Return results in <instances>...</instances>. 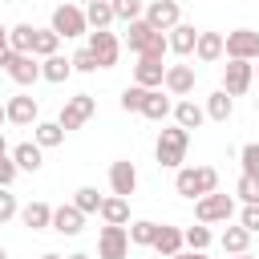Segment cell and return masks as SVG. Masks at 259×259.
Returning a JSON list of instances; mask_svg holds the SVG:
<instances>
[{
  "label": "cell",
  "instance_id": "obj_15",
  "mask_svg": "<svg viewBox=\"0 0 259 259\" xmlns=\"http://www.w3.org/2000/svg\"><path fill=\"white\" fill-rule=\"evenodd\" d=\"M162 81H166V65L138 57V65H134V85H142V89H162Z\"/></svg>",
  "mask_w": 259,
  "mask_h": 259
},
{
  "label": "cell",
  "instance_id": "obj_1",
  "mask_svg": "<svg viewBox=\"0 0 259 259\" xmlns=\"http://www.w3.org/2000/svg\"><path fill=\"white\" fill-rule=\"evenodd\" d=\"M186 146H190V130H182V125H166V130L158 134V146H154L158 166H166V170H182V162H186Z\"/></svg>",
  "mask_w": 259,
  "mask_h": 259
},
{
  "label": "cell",
  "instance_id": "obj_10",
  "mask_svg": "<svg viewBox=\"0 0 259 259\" xmlns=\"http://www.w3.org/2000/svg\"><path fill=\"white\" fill-rule=\"evenodd\" d=\"M89 53L97 57V65L101 69H113L117 65V57H121V40L105 28V32H89Z\"/></svg>",
  "mask_w": 259,
  "mask_h": 259
},
{
  "label": "cell",
  "instance_id": "obj_2",
  "mask_svg": "<svg viewBox=\"0 0 259 259\" xmlns=\"http://www.w3.org/2000/svg\"><path fill=\"white\" fill-rule=\"evenodd\" d=\"M57 36L73 40V36H85L89 32V20H85V8L81 4H57L53 8V24H49Z\"/></svg>",
  "mask_w": 259,
  "mask_h": 259
},
{
  "label": "cell",
  "instance_id": "obj_13",
  "mask_svg": "<svg viewBox=\"0 0 259 259\" xmlns=\"http://www.w3.org/2000/svg\"><path fill=\"white\" fill-rule=\"evenodd\" d=\"M4 109H8V121H12V125H36V121H40L36 97H28V93L8 97V101H4Z\"/></svg>",
  "mask_w": 259,
  "mask_h": 259
},
{
  "label": "cell",
  "instance_id": "obj_4",
  "mask_svg": "<svg viewBox=\"0 0 259 259\" xmlns=\"http://www.w3.org/2000/svg\"><path fill=\"white\" fill-rule=\"evenodd\" d=\"M231 214H235V198H231V194H219V190H214V194L194 198V219L206 223V227H210V223H227Z\"/></svg>",
  "mask_w": 259,
  "mask_h": 259
},
{
  "label": "cell",
  "instance_id": "obj_11",
  "mask_svg": "<svg viewBox=\"0 0 259 259\" xmlns=\"http://www.w3.org/2000/svg\"><path fill=\"white\" fill-rule=\"evenodd\" d=\"M109 190H113L117 198H130V194L138 190V166H134L130 158H117V162L109 166Z\"/></svg>",
  "mask_w": 259,
  "mask_h": 259
},
{
  "label": "cell",
  "instance_id": "obj_32",
  "mask_svg": "<svg viewBox=\"0 0 259 259\" xmlns=\"http://www.w3.org/2000/svg\"><path fill=\"white\" fill-rule=\"evenodd\" d=\"M150 36H154V28H150L146 20H134V24H130V32H125V45H130V53H138V57H142V49L150 45Z\"/></svg>",
  "mask_w": 259,
  "mask_h": 259
},
{
  "label": "cell",
  "instance_id": "obj_54",
  "mask_svg": "<svg viewBox=\"0 0 259 259\" xmlns=\"http://www.w3.org/2000/svg\"><path fill=\"white\" fill-rule=\"evenodd\" d=\"M0 259H8V251H4V247H0Z\"/></svg>",
  "mask_w": 259,
  "mask_h": 259
},
{
  "label": "cell",
  "instance_id": "obj_52",
  "mask_svg": "<svg viewBox=\"0 0 259 259\" xmlns=\"http://www.w3.org/2000/svg\"><path fill=\"white\" fill-rule=\"evenodd\" d=\"M227 259H255V255H227Z\"/></svg>",
  "mask_w": 259,
  "mask_h": 259
},
{
  "label": "cell",
  "instance_id": "obj_3",
  "mask_svg": "<svg viewBox=\"0 0 259 259\" xmlns=\"http://www.w3.org/2000/svg\"><path fill=\"white\" fill-rule=\"evenodd\" d=\"M0 69H4L16 85H36V81H40V61H36L32 53H12V49H4Z\"/></svg>",
  "mask_w": 259,
  "mask_h": 259
},
{
  "label": "cell",
  "instance_id": "obj_44",
  "mask_svg": "<svg viewBox=\"0 0 259 259\" xmlns=\"http://www.w3.org/2000/svg\"><path fill=\"white\" fill-rule=\"evenodd\" d=\"M239 227H247L251 235L259 231V202H247V206L239 210Z\"/></svg>",
  "mask_w": 259,
  "mask_h": 259
},
{
  "label": "cell",
  "instance_id": "obj_56",
  "mask_svg": "<svg viewBox=\"0 0 259 259\" xmlns=\"http://www.w3.org/2000/svg\"><path fill=\"white\" fill-rule=\"evenodd\" d=\"M0 57H4V53H0Z\"/></svg>",
  "mask_w": 259,
  "mask_h": 259
},
{
  "label": "cell",
  "instance_id": "obj_48",
  "mask_svg": "<svg viewBox=\"0 0 259 259\" xmlns=\"http://www.w3.org/2000/svg\"><path fill=\"white\" fill-rule=\"evenodd\" d=\"M4 49H8V28L0 24V53H4Z\"/></svg>",
  "mask_w": 259,
  "mask_h": 259
},
{
  "label": "cell",
  "instance_id": "obj_36",
  "mask_svg": "<svg viewBox=\"0 0 259 259\" xmlns=\"http://www.w3.org/2000/svg\"><path fill=\"white\" fill-rule=\"evenodd\" d=\"M182 235H186V247H190V251H206V247L214 243V235H210V227H206V223H198V227H186Z\"/></svg>",
  "mask_w": 259,
  "mask_h": 259
},
{
  "label": "cell",
  "instance_id": "obj_18",
  "mask_svg": "<svg viewBox=\"0 0 259 259\" xmlns=\"http://www.w3.org/2000/svg\"><path fill=\"white\" fill-rule=\"evenodd\" d=\"M12 162H16V170L36 174V170L45 166V150H40L36 142H20V146H12Z\"/></svg>",
  "mask_w": 259,
  "mask_h": 259
},
{
  "label": "cell",
  "instance_id": "obj_27",
  "mask_svg": "<svg viewBox=\"0 0 259 259\" xmlns=\"http://www.w3.org/2000/svg\"><path fill=\"white\" fill-rule=\"evenodd\" d=\"M219 243H223L227 255H247V247H251V231H247V227H227V231L219 235Z\"/></svg>",
  "mask_w": 259,
  "mask_h": 259
},
{
  "label": "cell",
  "instance_id": "obj_42",
  "mask_svg": "<svg viewBox=\"0 0 259 259\" xmlns=\"http://www.w3.org/2000/svg\"><path fill=\"white\" fill-rule=\"evenodd\" d=\"M69 61H73V73H97V69H101V65H97V57L89 53V45H85V49H77Z\"/></svg>",
  "mask_w": 259,
  "mask_h": 259
},
{
  "label": "cell",
  "instance_id": "obj_14",
  "mask_svg": "<svg viewBox=\"0 0 259 259\" xmlns=\"http://www.w3.org/2000/svg\"><path fill=\"white\" fill-rule=\"evenodd\" d=\"M81 227H85V214L73 206V202H65V206H53V231L57 235H81Z\"/></svg>",
  "mask_w": 259,
  "mask_h": 259
},
{
  "label": "cell",
  "instance_id": "obj_16",
  "mask_svg": "<svg viewBox=\"0 0 259 259\" xmlns=\"http://www.w3.org/2000/svg\"><path fill=\"white\" fill-rule=\"evenodd\" d=\"M186 247V235H182V227H170V223H162L158 227V239H154V251L162 255V259H170V255H178Z\"/></svg>",
  "mask_w": 259,
  "mask_h": 259
},
{
  "label": "cell",
  "instance_id": "obj_12",
  "mask_svg": "<svg viewBox=\"0 0 259 259\" xmlns=\"http://www.w3.org/2000/svg\"><path fill=\"white\" fill-rule=\"evenodd\" d=\"M194 81H198V73H194V65H166V93H174V97H190L194 93Z\"/></svg>",
  "mask_w": 259,
  "mask_h": 259
},
{
  "label": "cell",
  "instance_id": "obj_46",
  "mask_svg": "<svg viewBox=\"0 0 259 259\" xmlns=\"http://www.w3.org/2000/svg\"><path fill=\"white\" fill-rule=\"evenodd\" d=\"M170 259H206V251H178V255H170Z\"/></svg>",
  "mask_w": 259,
  "mask_h": 259
},
{
  "label": "cell",
  "instance_id": "obj_47",
  "mask_svg": "<svg viewBox=\"0 0 259 259\" xmlns=\"http://www.w3.org/2000/svg\"><path fill=\"white\" fill-rule=\"evenodd\" d=\"M4 154H12V150H8V138H4V130H0V158H4Z\"/></svg>",
  "mask_w": 259,
  "mask_h": 259
},
{
  "label": "cell",
  "instance_id": "obj_37",
  "mask_svg": "<svg viewBox=\"0 0 259 259\" xmlns=\"http://www.w3.org/2000/svg\"><path fill=\"white\" fill-rule=\"evenodd\" d=\"M109 4H113V16H117V20H125V24L142 20V12H146V4H142V0H109Z\"/></svg>",
  "mask_w": 259,
  "mask_h": 259
},
{
  "label": "cell",
  "instance_id": "obj_35",
  "mask_svg": "<svg viewBox=\"0 0 259 259\" xmlns=\"http://www.w3.org/2000/svg\"><path fill=\"white\" fill-rule=\"evenodd\" d=\"M146 97H150V89H142V85H125V89H121V109H125V113H142Z\"/></svg>",
  "mask_w": 259,
  "mask_h": 259
},
{
  "label": "cell",
  "instance_id": "obj_38",
  "mask_svg": "<svg viewBox=\"0 0 259 259\" xmlns=\"http://www.w3.org/2000/svg\"><path fill=\"white\" fill-rule=\"evenodd\" d=\"M194 178H198V198L219 190V170L214 166H194Z\"/></svg>",
  "mask_w": 259,
  "mask_h": 259
},
{
  "label": "cell",
  "instance_id": "obj_55",
  "mask_svg": "<svg viewBox=\"0 0 259 259\" xmlns=\"http://www.w3.org/2000/svg\"><path fill=\"white\" fill-rule=\"evenodd\" d=\"M255 73H259V65H255Z\"/></svg>",
  "mask_w": 259,
  "mask_h": 259
},
{
  "label": "cell",
  "instance_id": "obj_29",
  "mask_svg": "<svg viewBox=\"0 0 259 259\" xmlns=\"http://www.w3.org/2000/svg\"><path fill=\"white\" fill-rule=\"evenodd\" d=\"M32 45H36V28L32 24H12L8 28V49L12 53H32Z\"/></svg>",
  "mask_w": 259,
  "mask_h": 259
},
{
  "label": "cell",
  "instance_id": "obj_8",
  "mask_svg": "<svg viewBox=\"0 0 259 259\" xmlns=\"http://www.w3.org/2000/svg\"><path fill=\"white\" fill-rule=\"evenodd\" d=\"M130 255V227H101L97 259H125Z\"/></svg>",
  "mask_w": 259,
  "mask_h": 259
},
{
  "label": "cell",
  "instance_id": "obj_51",
  "mask_svg": "<svg viewBox=\"0 0 259 259\" xmlns=\"http://www.w3.org/2000/svg\"><path fill=\"white\" fill-rule=\"evenodd\" d=\"M69 259H93V255H81V251H77V255H69Z\"/></svg>",
  "mask_w": 259,
  "mask_h": 259
},
{
  "label": "cell",
  "instance_id": "obj_25",
  "mask_svg": "<svg viewBox=\"0 0 259 259\" xmlns=\"http://www.w3.org/2000/svg\"><path fill=\"white\" fill-rule=\"evenodd\" d=\"M170 113H174V101L162 97V89H150V97H146V105H142V117H150V121H166Z\"/></svg>",
  "mask_w": 259,
  "mask_h": 259
},
{
  "label": "cell",
  "instance_id": "obj_39",
  "mask_svg": "<svg viewBox=\"0 0 259 259\" xmlns=\"http://www.w3.org/2000/svg\"><path fill=\"white\" fill-rule=\"evenodd\" d=\"M235 194L243 198V206H247V202H259V178H251V174H239V182H235Z\"/></svg>",
  "mask_w": 259,
  "mask_h": 259
},
{
  "label": "cell",
  "instance_id": "obj_28",
  "mask_svg": "<svg viewBox=\"0 0 259 259\" xmlns=\"http://www.w3.org/2000/svg\"><path fill=\"white\" fill-rule=\"evenodd\" d=\"M194 57H198L202 65H210V61H219V57H223V36H219V32H198V45H194Z\"/></svg>",
  "mask_w": 259,
  "mask_h": 259
},
{
  "label": "cell",
  "instance_id": "obj_33",
  "mask_svg": "<svg viewBox=\"0 0 259 259\" xmlns=\"http://www.w3.org/2000/svg\"><path fill=\"white\" fill-rule=\"evenodd\" d=\"M61 49V36L53 32V28H36V45H32V57L36 61H45V57H53Z\"/></svg>",
  "mask_w": 259,
  "mask_h": 259
},
{
  "label": "cell",
  "instance_id": "obj_24",
  "mask_svg": "<svg viewBox=\"0 0 259 259\" xmlns=\"http://www.w3.org/2000/svg\"><path fill=\"white\" fill-rule=\"evenodd\" d=\"M85 20H89V28H93V32H105L117 16H113V4H109V0H93V4L85 8Z\"/></svg>",
  "mask_w": 259,
  "mask_h": 259
},
{
  "label": "cell",
  "instance_id": "obj_23",
  "mask_svg": "<svg viewBox=\"0 0 259 259\" xmlns=\"http://www.w3.org/2000/svg\"><path fill=\"white\" fill-rule=\"evenodd\" d=\"M101 219H105V227H125V223H130V198L109 194V198L101 202Z\"/></svg>",
  "mask_w": 259,
  "mask_h": 259
},
{
  "label": "cell",
  "instance_id": "obj_17",
  "mask_svg": "<svg viewBox=\"0 0 259 259\" xmlns=\"http://www.w3.org/2000/svg\"><path fill=\"white\" fill-rule=\"evenodd\" d=\"M202 109H206V117H210V121L227 125V121H231V113H235V97H231L227 89H214V93L206 97V105H202Z\"/></svg>",
  "mask_w": 259,
  "mask_h": 259
},
{
  "label": "cell",
  "instance_id": "obj_45",
  "mask_svg": "<svg viewBox=\"0 0 259 259\" xmlns=\"http://www.w3.org/2000/svg\"><path fill=\"white\" fill-rule=\"evenodd\" d=\"M16 174H20V170H16L12 154H4V158H0V186H12V182H16Z\"/></svg>",
  "mask_w": 259,
  "mask_h": 259
},
{
  "label": "cell",
  "instance_id": "obj_41",
  "mask_svg": "<svg viewBox=\"0 0 259 259\" xmlns=\"http://www.w3.org/2000/svg\"><path fill=\"white\" fill-rule=\"evenodd\" d=\"M166 53H170V40H166V32H154V36H150V45L142 49V57H146V61H162Z\"/></svg>",
  "mask_w": 259,
  "mask_h": 259
},
{
  "label": "cell",
  "instance_id": "obj_53",
  "mask_svg": "<svg viewBox=\"0 0 259 259\" xmlns=\"http://www.w3.org/2000/svg\"><path fill=\"white\" fill-rule=\"evenodd\" d=\"M77 4H81V8H89V4H93V0H77Z\"/></svg>",
  "mask_w": 259,
  "mask_h": 259
},
{
  "label": "cell",
  "instance_id": "obj_22",
  "mask_svg": "<svg viewBox=\"0 0 259 259\" xmlns=\"http://www.w3.org/2000/svg\"><path fill=\"white\" fill-rule=\"evenodd\" d=\"M69 73H73V61H69V57H61V53H53V57H45V61H40V81L61 85V81H69Z\"/></svg>",
  "mask_w": 259,
  "mask_h": 259
},
{
  "label": "cell",
  "instance_id": "obj_6",
  "mask_svg": "<svg viewBox=\"0 0 259 259\" xmlns=\"http://www.w3.org/2000/svg\"><path fill=\"white\" fill-rule=\"evenodd\" d=\"M142 20H146L154 32H170V28L182 24V8H178V0H150L146 12H142Z\"/></svg>",
  "mask_w": 259,
  "mask_h": 259
},
{
  "label": "cell",
  "instance_id": "obj_19",
  "mask_svg": "<svg viewBox=\"0 0 259 259\" xmlns=\"http://www.w3.org/2000/svg\"><path fill=\"white\" fill-rule=\"evenodd\" d=\"M20 223L28 231H53V206L49 202H28V206H20Z\"/></svg>",
  "mask_w": 259,
  "mask_h": 259
},
{
  "label": "cell",
  "instance_id": "obj_49",
  "mask_svg": "<svg viewBox=\"0 0 259 259\" xmlns=\"http://www.w3.org/2000/svg\"><path fill=\"white\" fill-rule=\"evenodd\" d=\"M40 259H65V255H57V251H45V255H40Z\"/></svg>",
  "mask_w": 259,
  "mask_h": 259
},
{
  "label": "cell",
  "instance_id": "obj_31",
  "mask_svg": "<svg viewBox=\"0 0 259 259\" xmlns=\"http://www.w3.org/2000/svg\"><path fill=\"white\" fill-rule=\"evenodd\" d=\"M158 227H162V223H154V219H138V223H130V243H134V247H154Z\"/></svg>",
  "mask_w": 259,
  "mask_h": 259
},
{
  "label": "cell",
  "instance_id": "obj_21",
  "mask_svg": "<svg viewBox=\"0 0 259 259\" xmlns=\"http://www.w3.org/2000/svg\"><path fill=\"white\" fill-rule=\"evenodd\" d=\"M202 121H206V109H202V105H194L190 97L174 101V125H182V130H198Z\"/></svg>",
  "mask_w": 259,
  "mask_h": 259
},
{
  "label": "cell",
  "instance_id": "obj_5",
  "mask_svg": "<svg viewBox=\"0 0 259 259\" xmlns=\"http://www.w3.org/2000/svg\"><path fill=\"white\" fill-rule=\"evenodd\" d=\"M227 61H259V32L255 28H235L223 36Z\"/></svg>",
  "mask_w": 259,
  "mask_h": 259
},
{
  "label": "cell",
  "instance_id": "obj_50",
  "mask_svg": "<svg viewBox=\"0 0 259 259\" xmlns=\"http://www.w3.org/2000/svg\"><path fill=\"white\" fill-rule=\"evenodd\" d=\"M4 121H8V109H4V101H0V125H4Z\"/></svg>",
  "mask_w": 259,
  "mask_h": 259
},
{
  "label": "cell",
  "instance_id": "obj_26",
  "mask_svg": "<svg viewBox=\"0 0 259 259\" xmlns=\"http://www.w3.org/2000/svg\"><path fill=\"white\" fill-rule=\"evenodd\" d=\"M32 142H36L40 150H53V146H61V142H65V130H61V121H36V125H32Z\"/></svg>",
  "mask_w": 259,
  "mask_h": 259
},
{
  "label": "cell",
  "instance_id": "obj_40",
  "mask_svg": "<svg viewBox=\"0 0 259 259\" xmlns=\"http://www.w3.org/2000/svg\"><path fill=\"white\" fill-rule=\"evenodd\" d=\"M239 162H243V174L259 178V142H247V146L239 150Z\"/></svg>",
  "mask_w": 259,
  "mask_h": 259
},
{
  "label": "cell",
  "instance_id": "obj_30",
  "mask_svg": "<svg viewBox=\"0 0 259 259\" xmlns=\"http://www.w3.org/2000/svg\"><path fill=\"white\" fill-rule=\"evenodd\" d=\"M101 194H97V186H77L73 190V206L81 210V214H101Z\"/></svg>",
  "mask_w": 259,
  "mask_h": 259
},
{
  "label": "cell",
  "instance_id": "obj_34",
  "mask_svg": "<svg viewBox=\"0 0 259 259\" xmlns=\"http://www.w3.org/2000/svg\"><path fill=\"white\" fill-rule=\"evenodd\" d=\"M174 190L182 194V198H198V178H194V166H182L178 174H174Z\"/></svg>",
  "mask_w": 259,
  "mask_h": 259
},
{
  "label": "cell",
  "instance_id": "obj_20",
  "mask_svg": "<svg viewBox=\"0 0 259 259\" xmlns=\"http://www.w3.org/2000/svg\"><path fill=\"white\" fill-rule=\"evenodd\" d=\"M166 40H170V53L190 57V53H194V45H198V28H194V24H178V28H170V32H166Z\"/></svg>",
  "mask_w": 259,
  "mask_h": 259
},
{
  "label": "cell",
  "instance_id": "obj_9",
  "mask_svg": "<svg viewBox=\"0 0 259 259\" xmlns=\"http://www.w3.org/2000/svg\"><path fill=\"white\" fill-rule=\"evenodd\" d=\"M251 81H255V65L251 61H227L223 65V89L231 97H243L251 89Z\"/></svg>",
  "mask_w": 259,
  "mask_h": 259
},
{
  "label": "cell",
  "instance_id": "obj_7",
  "mask_svg": "<svg viewBox=\"0 0 259 259\" xmlns=\"http://www.w3.org/2000/svg\"><path fill=\"white\" fill-rule=\"evenodd\" d=\"M93 113H97V101H93L89 93H77V97H69V101L61 105V117H57V121H61V130L69 134V130H81Z\"/></svg>",
  "mask_w": 259,
  "mask_h": 259
},
{
  "label": "cell",
  "instance_id": "obj_43",
  "mask_svg": "<svg viewBox=\"0 0 259 259\" xmlns=\"http://www.w3.org/2000/svg\"><path fill=\"white\" fill-rule=\"evenodd\" d=\"M20 214V202H16V194L8 190V186H0V223H8V219H16Z\"/></svg>",
  "mask_w": 259,
  "mask_h": 259
}]
</instances>
